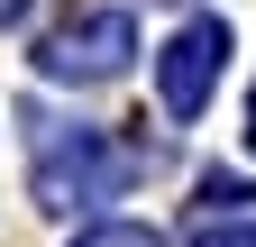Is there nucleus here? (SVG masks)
<instances>
[{
  "mask_svg": "<svg viewBox=\"0 0 256 247\" xmlns=\"http://www.w3.org/2000/svg\"><path fill=\"white\" fill-rule=\"evenodd\" d=\"M128 183V156L101 128H46L37 119V202L46 210H82V202H110Z\"/></svg>",
  "mask_w": 256,
  "mask_h": 247,
  "instance_id": "nucleus-1",
  "label": "nucleus"
},
{
  "mask_svg": "<svg viewBox=\"0 0 256 247\" xmlns=\"http://www.w3.org/2000/svg\"><path fill=\"white\" fill-rule=\"evenodd\" d=\"M128 55H138V18L128 10H82L37 46V74L46 82H110Z\"/></svg>",
  "mask_w": 256,
  "mask_h": 247,
  "instance_id": "nucleus-2",
  "label": "nucleus"
},
{
  "mask_svg": "<svg viewBox=\"0 0 256 247\" xmlns=\"http://www.w3.org/2000/svg\"><path fill=\"white\" fill-rule=\"evenodd\" d=\"M220 55H229V28H220V18H192V28H174V37H165V55H156V92H165L174 119H192V110L210 101Z\"/></svg>",
  "mask_w": 256,
  "mask_h": 247,
  "instance_id": "nucleus-3",
  "label": "nucleus"
},
{
  "mask_svg": "<svg viewBox=\"0 0 256 247\" xmlns=\"http://www.w3.org/2000/svg\"><path fill=\"white\" fill-rule=\"evenodd\" d=\"M74 247H165L156 229H138V220H101V229H82Z\"/></svg>",
  "mask_w": 256,
  "mask_h": 247,
  "instance_id": "nucleus-4",
  "label": "nucleus"
},
{
  "mask_svg": "<svg viewBox=\"0 0 256 247\" xmlns=\"http://www.w3.org/2000/svg\"><path fill=\"white\" fill-rule=\"evenodd\" d=\"M192 247H256V229H238V220H210V229L192 238Z\"/></svg>",
  "mask_w": 256,
  "mask_h": 247,
  "instance_id": "nucleus-5",
  "label": "nucleus"
},
{
  "mask_svg": "<svg viewBox=\"0 0 256 247\" xmlns=\"http://www.w3.org/2000/svg\"><path fill=\"white\" fill-rule=\"evenodd\" d=\"M18 18H28V0H0V28H18Z\"/></svg>",
  "mask_w": 256,
  "mask_h": 247,
  "instance_id": "nucleus-6",
  "label": "nucleus"
},
{
  "mask_svg": "<svg viewBox=\"0 0 256 247\" xmlns=\"http://www.w3.org/2000/svg\"><path fill=\"white\" fill-rule=\"evenodd\" d=\"M247 146H256V92H247Z\"/></svg>",
  "mask_w": 256,
  "mask_h": 247,
  "instance_id": "nucleus-7",
  "label": "nucleus"
}]
</instances>
